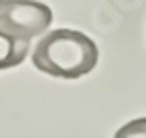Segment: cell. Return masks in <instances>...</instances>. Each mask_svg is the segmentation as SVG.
<instances>
[{"mask_svg":"<svg viewBox=\"0 0 146 138\" xmlns=\"http://www.w3.org/2000/svg\"><path fill=\"white\" fill-rule=\"evenodd\" d=\"M114 138H146V118H138L122 126Z\"/></svg>","mask_w":146,"mask_h":138,"instance_id":"277c9868","label":"cell"},{"mask_svg":"<svg viewBox=\"0 0 146 138\" xmlns=\"http://www.w3.org/2000/svg\"><path fill=\"white\" fill-rule=\"evenodd\" d=\"M53 12L36 0H0V31L16 39L31 41L49 29Z\"/></svg>","mask_w":146,"mask_h":138,"instance_id":"7a4b0ae2","label":"cell"},{"mask_svg":"<svg viewBox=\"0 0 146 138\" xmlns=\"http://www.w3.org/2000/svg\"><path fill=\"white\" fill-rule=\"evenodd\" d=\"M29 47L31 41L10 37V34L0 31V69H10L21 65L29 55Z\"/></svg>","mask_w":146,"mask_h":138,"instance_id":"3957f363","label":"cell"},{"mask_svg":"<svg viewBox=\"0 0 146 138\" xmlns=\"http://www.w3.org/2000/svg\"><path fill=\"white\" fill-rule=\"evenodd\" d=\"M98 57V45L87 34L71 29H57L43 37L35 47L33 63L47 75L77 79L96 67Z\"/></svg>","mask_w":146,"mask_h":138,"instance_id":"6da1fadb","label":"cell"}]
</instances>
